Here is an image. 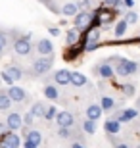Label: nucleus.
I'll return each instance as SVG.
<instances>
[{
	"label": "nucleus",
	"mask_w": 140,
	"mask_h": 148,
	"mask_svg": "<svg viewBox=\"0 0 140 148\" xmlns=\"http://www.w3.org/2000/svg\"><path fill=\"white\" fill-rule=\"evenodd\" d=\"M115 75L119 77H135L140 73V62H135V60H127V58H121L115 62Z\"/></svg>",
	"instance_id": "1"
},
{
	"label": "nucleus",
	"mask_w": 140,
	"mask_h": 148,
	"mask_svg": "<svg viewBox=\"0 0 140 148\" xmlns=\"http://www.w3.org/2000/svg\"><path fill=\"white\" fill-rule=\"evenodd\" d=\"M52 66H54V54H50V56H38V58L33 60L29 73L35 75V77H42V75H46V73L52 69Z\"/></svg>",
	"instance_id": "2"
},
{
	"label": "nucleus",
	"mask_w": 140,
	"mask_h": 148,
	"mask_svg": "<svg viewBox=\"0 0 140 148\" xmlns=\"http://www.w3.org/2000/svg\"><path fill=\"white\" fill-rule=\"evenodd\" d=\"M12 48L17 56H23L27 58L31 56L33 52V44H31V33H21V35H16L14 42H12Z\"/></svg>",
	"instance_id": "3"
},
{
	"label": "nucleus",
	"mask_w": 140,
	"mask_h": 148,
	"mask_svg": "<svg viewBox=\"0 0 140 148\" xmlns=\"http://www.w3.org/2000/svg\"><path fill=\"white\" fill-rule=\"evenodd\" d=\"M92 73L96 77H100V79H104V81H109V79L115 77V67H113V64L109 60H100L92 67Z\"/></svg>",
	"instance_id": "4"
},
{
	"label": "nucleus",
	"mask_w": 140,
	"mask_h": 148,
	"mask_svg": "<svg viewBox=\"0 0 140 148\" xmlns=\"http://www.w3.org/2000/svg\"><path fill=\"white\" fill-rule=\"evenodd\" d=\"M23 135H25V143H23L25 148H38L42 144V135L37 129H31V127L23 125Z\"/></svg>",
	"instance_id": "5"
},
{
	"label": "nucleus",
	"mask_w": 140,
	"mask_h": 148,
	"mask_svg": "<svg viewBox=\"0 0 140 148\" xmlns=\"http://www.w3.org/2000/svg\"><path fill=\"white\" fill-rule=\"evenodd\" d=\"M90 21H92V12H88V10H81L73 16V25L79 31H86L90 27Z\"/></svg>",
	"instance_id": "6"
},
{
	"label": "nucleus",
	"mask_w": 140,
	"mask_h": 148,
	"mask_svg": "<svg viewBox=\"0 0 140 148\" xmlns=\"http://www.w3.org/2000/svg\"><path fill=\"white\" fill-rule=\"evenodd\" d=\"M0 146H4V148H17V146H21V138H19V135H17L16 131H8L2 135V138H0Z\"/></svg>",
	"instance_id": "7"
},
{
	"label": "nucleus",
	"mask_w": 140,
	"mask_h": 148,
	"mask_svg": "<svg viewBox=\"0 0 140 148\" xmlns=\"http://www.w3.org/2000/svg\"><path fill=\"white\" fill-rule=\"evenodd\" d=\"M138 115V112L135 110V108H123V110H113V114H111V117L113 119H119L121 123H129V121H132Z\"/></svg>",
	"instance_id": "8"
},
{
	"label": "nucleus",
	"mask_w": 140,
	"mask_h": 148,
	"mask_svg": "<svg viewBox=\"0 0 140 148\" xmlns=\"http://www.w3.org/2000/svg\"><path fill=\"white\" fill-rule=\"evenodd\" d=\"M6 92H8V96L12 98V102H17V104H25V102H29L27 90H23L21 87H14V85H10V88H8Z\"/></svg>",
	"instance_id": "9"
},
{
	"label": "nucleus",
	"mask_w": 140,
	"mask_h": 148,
	"mask_svg": "<svg viewBox=\"0 0 140 148\" xmlns=\"http://www.w3.org/2000/svg\"><path fill=\"white\" fill-rule=\"evenodd\" d=\"M42 92H44V96H46L48 100H54V102H58V100H61V92H59L58 85L54 83V79H52V81H46V83H44V88H42Z\"/></svg>",
	"instance_id": "10"
},
{
	"label": "nucleus",
	"mask_w": 140,
	"mask_h": 148,
	"mask_svg": "<svg viewBox=\"0 0 140 148\" xmlns=\"http://www.w3.org/2000/svg\"><path fill=\"white\" fill-rule=\"evenodd\" d=\"M6 127H8L10 131L21 129L23 127V115L19 114V112H10V114L6 115Z\"/></svg>",
	"instance_id": "11"
},
{
	"label": "nucleus",
	"mask_w": 140,
	"mask_h": 148,
	"mask_svg": "<svg viewBox=\"0 0 140 148\" xmlns=\"http://www.w3.org/2000/svg\"><path fill=\"white\" fill-rule=\"evenodd\" d=\"M4 71L14 79V81H19V79H25V69H23L17 62H12V64H6Z\"/></svg>",
	"instance_id": "12"
},
{
	"label": "nucleus",
	"mask_w": 140,
	"mask_h": 148,
	"mask_svg": "<svg viewBox=\"0 0 140 148\" xmlns=\"http://www.w3.org/2000/svg\"><path fill=\"white\" fill-rule=\"evenodd\" d=\"M35 50L38 56H50L54 54V44L50 42V38H38L35 44Z\"/></svg>",
	"instance_id": "13"
},
{
	"label": "nucleus",
	"mask_w": 140,
	"mask_h": 148,
	"mask_svg": "<svg viewBox=\"0 0 140 148\" xmlns=\"http://www.w3.org/2000/svg\"><path fill=\"white\" fill-rule=\"evenodd\" d=\"M52 79H54V83L58 87H67V85H71V71L65 69V67L64 69H58V71H54Z\"/></svg>",
	"instance_id": "14"
},
{
	"label": "nucleus",
	"mask_w": 140,
	"mask_h": 148,
	"mask_svg": "<svg viewBox=\"0 0 140 148\" xmlns=\"http://www.w3.org/2000/svg\"><path fill=\"white\" fill-rule=\"evenodd\" d=\"M54 121L58 123V125H61V127H73L75 125V115L71 114V112L64 110V112H58V114H56Z\"/></svg>",
	"instance_id": "15"
},
{
	"label": "nucleus",
	"mask_w": 140,
	"mask_h": 148,
	"mask_svg": "<svg viewBox=\"0 0 140 148\" xmlns=\"http://www.w3.org/2000/svg\"><path fill=\"white\" fill-rule=\"evenodd\" d=\"M58 137L59 138H65V140H69V138H83V133H77L75 131V125H73V127H61V125H58Z\"/></svg>",
	"instance_id": "16"
},
{
	"label": "nucleus",
	"mask_w": 140,
	"mask_h": 148,
	"mask_svg": "<svg viewBox=\"0 0 140 148\" xmlns=\"http://www.w3.org/2000/svg\"><path fill=\"white\" fill-rule=\"evenodd\" d=\"M71 85L77 88H83L88 85V77L83 75L81 71H71Z\"/></svg>",
	"instance_id": "17"
},
{
	"label": "nucleus",
	"mask_w": 140,
	"mask_h": 148,
	"mask_svg": "<svg viewBox=\"0 0 140 148\" xmlns=\"http://www.w3.org/2000/svg\"><path fill=\"white\" fill-rule=\"evenodd\" d=\"M102 114H104V110H102V106H100V104H88V106H86V110H85L86 117L96 119V121L102 117Z\"/></svg>",
	"instance_id": "18"
},
{
	"label": "nucleus",
	"mask_w": 140,
	"mask_h": 148,
	"mask_svg": "<svg viewBox=\"0 0 140 148\" xmlns=\"http://www.w3.org/2000/svg\"><path fill=\"white\" fill-rule=\"evenodd\" d=\"M100 106H102L104 112H113L115 108H117V102H115V98L109 96V94H102V98H100Z\"/></svg>",
	"instance_id": "19"
},
{
	"label": "nucleus",
	"mask_w": 140,
	"mask_h": 148,
	"mask_svg": "<svg viewBox=\"0 0 140 148\" xmlns=\"http://www.w3.org/2000/svg\"><path fill=\"white\" fill-rule=\"evenodd\" d=\"M127 29H129V23H127V19H119L117 23H115V27H113V37L115 38H123L125 35H127Z\"/></svg>",
	"instance_id": "20"
},
{
	"label": "nucleus",
	"mask_w": 140,
	"mask_h": 148,
	"mask_svg": "<svg viewBox=\"0 0 140 148\" xmlns=\"http://www.w3.org/2000/svg\"><path fill=\"white\" fill-rule=\"evenodd\" d=\"M79 12V6H77V2H65L61 8H59V14L65 17H73Z\"/></svg>",
	"instance_id": "21"
},
{
	"label": "nucleus",
	"mask_w": 140,
	"mask_h": 148,
	"mask_svg": "<svg viewBox=\"0 0 140 148\" xmlns=\"http://www.w3.org/2000/svg\"><path fill=\"white\" fill-rule=\"evenodd\" d=\"M46 108H48V104H44L42 100H37L35 104H33L31 112L35 117H38V119H44V114H46Z\"/></svg>",
	"instance_id": "22"
},
{
	"label": "nucleus",
	"mask_w": 140,
	"mask_h": 148,
	"mask_svg": "<svg viewBox=\"0 0 140 148\" xmlns=\"http://www.w3.org/2000/svg\"><path fill=\"white\" fill-rule=\"evenodd\" d=\"M79 54H81V50L77 48V44H71V46H67L64 52V60L65 62H75L77 58H79Z\"/></svg>",
	"instance_id": "23"
},
{
	"label": "nucleus",
	"mask_w": 140,
	"mask_h": 148,
	"mask_svg": "<svg viewBox=\"0 0 140 148\" xmlns=\"http://www.w3.org/2000/svg\"><path fill=\"white\" fill-rule=\"evenodd\" d=\"M81 129H83V133H85V135H94V133H96V119L86 117V119L81 123Z\"/></svg>",
	"instance_id": "24"
},
{
	"label": "nucleus",
	"mask_w": 140,
	"mask_h": 148,
	"mask_svg": "<svg viewBox=\"0 0 140 148\" xmlns=\"http://www.w3.org/2000/svg\"><path fill=\"white\" fill-rule=\"evenodd\" d=\"M104 129H106V133H119V129H121V121L109 117V119L104 123Z\"/></svg>",
	"instance_id": "25"
},
{
	"label": "nucleus",
	"mask_w": 140,
	"mask_h": 148,
	"mask_svg": "<svg viewBox=\"0 0 140 148\" xmlns=\"http://www.w3.org/2000/svg\"><path fill=\"white\" fill-rule=\"evenodd\" d=\"M77 42H79V29L73 27V29H69V31L65 33V44L71 46V44H77Z\"/></svg>",
	"instance_id": "26"
},
{
	"label": "nucleus",
	"mask_w": 140,
	"mask_h": 148,
	"mask_svg": "<svg viewBox=\"0 0 140 148\" xmlns=\"http://www.w3.org/2000/svg\"><path fill=\"white\" fill-rule=\"evenodd\" d=\"M12 108V98L6 90H0V112H8Z\"/></svg>",
	"instance_id": "27"
},
{
	"label": "nucleus",
	"mask_w": 140,
	"mask_h": 148,
	"mask_svg": "<svg viewBox=\"0 0 140 148\" xmlns=\"http://www.w3.org/2000/svg\"><path fill=\"white\" fill-rule=\"evenodd\" d=\"M125 19H127L129 25H135V23L138 21V14H136L132 8H130V10H125Z\"/></svg>",
	"instance_id": "28"
},
{
	"label": "nucleus",
	"mask_w": 140,
	"mask_h": 148,
	"mask_svg": "<svg viewBox=\"0 0 140 148\" xmlns=\"http://www.w3.org/2000/svg\"><path fill=\"white\" fill-rule=\"evenodd\" d=\"M121 92H123V96L130 98V96H135V92H136V87L132 85V83H127V85H123V87H121Z\"/></svg>",
	"instance_id": "29"
},
{
	"label": "nucleus",
	"mask_w": 140,
	"mask_h": 148,
	"mask_svg": "<svg viewBox=\"0 0 140 148\" xmlns=\"http://www.w3.org/2000/svg\"><path fill=\"white\" fill-rule=\"evenodd\" d=\"M56 114H58V108H56V106H52V104H48V108H46V114H44V119H46V121L56 119Z\"/></svg>",
	"instance_id": "30"
},
{
	"label": "nucleus",
	"mask_w": 140,
	"mask_h": 148,
	"mask_svg": "<svg viewBox=\"0 0 140 148\" xmlns=\"http://www.w3.org/2000/svg\"><path fill=\"white\" fill-rule=\"evenodd\" d=\"M33 121H35V115H33V112L29 110L27 114L23 115V125H27V127H31V125H33Z\"/></svg>",
	"instance_id": "31"
},
{
	"label": "nucleus",
	"mask_w": 140,
	"mask_h": 148,
	"mask_svg": "<svg viewBox=\"0 0 140 148\" xmlns=\"http://www.w3.org/2000/svg\"><path fill=\"white\" fill-rule=\"evenodd\" d=\"M119 4H121V0H102V6H106V8H115Z\"/></svg>",
	"instance_id": "32"
},
{
	"label": "nucleus",
	"mask_w": 140,
	"mask_h": 148,
	"mask_svg": "<svg viewBox=\"0 0 140 148\" xmlns=\"http://www.w3.org/2000/svg\"><path fill=\"white\" fill-rule=\"evenodd\" d=\"M0 77H2V79H4V81L8 83V85H14V79H12V77L8 75V73H6V71H4V69L0 71Z\"/></svg>",
	"instance_id": "33"
},
{
	"label": "nucleus",
	"mask_w": 140,
	"mask_h": 148,
	"mask_svg": "<svg viewBox=\"0 0 140 148\" xmlns=\"http://www.w3.org/2000/svg\"><path fill=\"white\" fill-rule=\"evenodd\" d=\"M121 4H123L127 10H130V8L135 6V0H121Z\"/></svg>",
	"instance_id": "34"
},
{
	"label": "nucleus",
	"mask_w": 140,
	"mask_h": 148,
	"mask_svg": "<svg viewBox=\"0 0 140 148\" xmlns=\"http://www.w3.org/2000/svg\"><path fill=\"white\" fill-rule=\"evenodd\" d=\"M48 31H50V35H52V37H59V33H61V31H59V27H50Z\"/></svg>",
	"instance_id": "35"
},
{
	"label": "nucleus",
	"mask_w": 140,
	"mask_h": 148,
	"mask_svg": "<svg viewBox=\"0 0 140 148\" xmlns=\"http://www.w3.org/2000/svg\"><path fill=\"white\" fill-rule=\"evenodd\" d=\"M6 131H8V127H6V123H4V125L0 123V138H2V135H4Z\"/></svg>",
	"instance_id": "36"
},
{
	"label": "nucleus",
	"mask_w": 140,
	"mask_h": 148,
	"mask_svg": "<svg viewBox=\"0 0 140 148\" xmlns=\"http://www.w3.org/2000/svg\"><path fill=\"white\" fill-rule=\"evenodd\" d=\"M4 54H6V50L2 48V46H0V58H2V56H4Z\"/></svg>",
	"instance_id": "37"
},
{
	"label": "nucleus",
	"mask_w": 140,
	"mask_h": 148,
	"mask_svg": "<svg viewBox=\"0 0 140 148\" xmlns=\"http://www.w3.org/2000/svg\"><path fill=\"white\" fill-rule=\"evenodd\" d=\"M85 2H88V4H90V2H92V0H85Z\"/></svg>",
	"instance_id": "38"
}]
</instances>
